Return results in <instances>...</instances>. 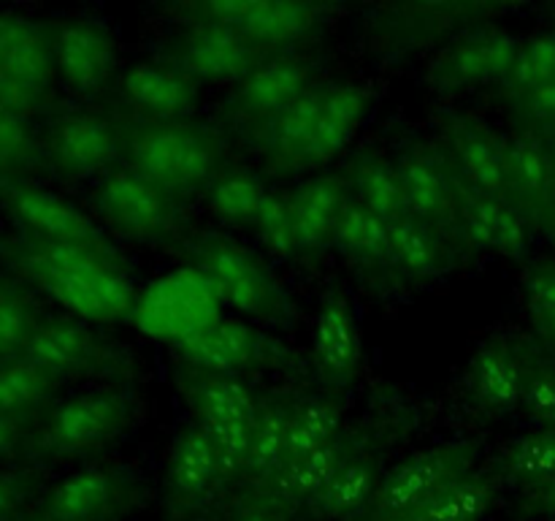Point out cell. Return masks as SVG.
Segmentation results:
<instances>
[{
	"label": "cell",
	"instance_id": "cell-1",
	"mask_svg": "<svg viewBox=\"0 0 555 521\" xmlns=\"http://www.w3.org/2000/svg\"><path fill=\"white\" fill-rule=\"evenodd\" d=\"M9 271L41 291L70 318L92 326L130 323L135 307L133 282L103 255L74 244H52L14 233L0 244Z\"/></svg>",
	"mask_w": 555,
	"mask_h": 521
},
{
	"label": "cell",
	"instance_id": "cell-2",
	"mask_svg": "<svg viewBox=\"0 0 555 521\" xmlns=\"http://www.w3.org/2000/svg\"><path fill=\"white\" fill-rule=\"evenodd\" d=\"M125 128V163L188 206L206 195L225 171L228 139L220 125L204 119H141L119 114Z\"/></svg>",
	"mask_w": 555,
	"mask_h": 521
},
{
	"label": "cell",
	"instance_id": "cell-3",
	"mask_svg": "<svg viewBox=\"0 0 555 521\" xmlns=\"http://www.w3.org/2000/svg\"><path fill=\"white\" fill-rule=\"evenodd\" d=\"M177 255L206 275L222 307H233L266 326L287 329L296 323L298 309L287 288L274 269L238 239L217 231L190 233L177 247Z\"/></svg>",
	"mask_w": 555,
	"mask_h": 521
},
{
	"label": "cell",
	"instance_id": "cell-4",
	"mask_svg": "<svg viewBox=\"0 0 555 521\" xmlns=\"http://www.w3.org/2000/svg\"><path fill=\"white\" fill-rule=\"evenodd\" d=\"M135 410L139 399L128 385H98L65 396L33 423L22 454L33 461V467L65 465L95 456L128 432Z\"/></svg>",
	"mask_w": 555,
	"mask_h": 521
},
{
	"label": "cell",
	"instance_id": "cell-5",
	"mask_svg": "<svg viewBox=\"0 0 555 521\" xmlns=\"http://www.w3.org/2000/svg\"><path fill=\"white\" fill-rule=\"evenodd\" d=\"M173 385L190 410V421L198 423L215 443L225 486L236 488L247 465L260 394L247 380L193 367H179Z\"/></svg>",
	"mask_w": 555,
	"mask_h": 521
},
{
	"label": "cell",
	"instance_id": "cell-6",
	"mask_svg": "<svg viewBox=\"0 0 555 521\" xmlns=\"http://www.w3.org/2000/svg\"><path fill=\"white\" fill-rule=\"evenodd\" d=\"M25 358L60 383L98 380L106 385H128L135 378L133 353L106 340L92 323L70 315H43Z\"/></svg>",
	"mask_w": 555,
	"mask_h": 521
},
{
	"label": "cell",
	"instance_id": "cell-7",
	"mask_svg": "<svg viewBox=\"0 0 555 521\" xmlns=\"http://www.w3.org/2000/svg\"><path fill=\"white\" fill-rule=\"evenodd\" d=\"M98 217L122 239L135 244H182L188 233V206L128 166L114 168L92 195ZM173 247V250H177Z\"/></svg>",
	"mask_w": 555,
	"mask_h": 521
},
{
	"label": "cell",
	"instance_id": "cell-8",
	"mask_svg": "<svg viewBox=\"0 0 555 521\" xmlns=\"http://www.w3.org/2000/svg\"><path fill=\"white\" fill-rule=\"evenodd\" d=\"M54 87L57 68L49 25L0 9V103L33 123L52 109Z\"/></svg>",
	"mask_w": 555,
	"mask_h": 521
},
{
	"label": "cell",
	"instance_id": "cell-9",
	"mask_svg": "<svg viewBox=\"0 0 555 521\" xmlns=\"http://www.w3.org/2000/svg\"><path fill=\"white\" fill-rule=\"evenodd\" d=\"M173 16L193 25H225L242 33L253 43L271 54L293 52V47L307 41L334 14V5L323 3H287V0H204V3L173 5Z\"/></svg>",
	"mask_w": 555,
	"mask_h": 521
},
{
	"label": "cell",
	"instance_id": "cell-10",
	"mask_svg": "<svg viewBox=\"0 0 555 521\" xmlns=\"http://www.w3.org/2000/svg\"><path fill=\"white\" fill-rule=\"evenodd\" d=\"M125 163V128L117 114L70 109L54 114L41 136V166L65 182L106 177Z\"/></svg>",
	"mask_w": 555,
	"mask_h": 521
},
{
	"label": "cell",
	"instance_id": "cell-11",
	"mask_svg": "<svg viewBox=\"0 0 555 521\" xmlns=\"http://www.w3.org/2000/svg\"><path fill=\"white\" fill-rule=\"evenodd\" d=\"M222 318V302L215 285L195 266H179L150 282L135 298L130 326L168 347L201 334Z\"/></svg>",
	"mask_w": 555,
	"mask_h": 521
},
{
	"label": "cell",
	"instance_id": "cell-12",
	"mask_svg": "<svg viewBox=\"0 0 555 521\" xmlns=\"http://www.w3.org/2000/svg\"><path fill=\"white\" fill-rule=\"evenodd\" d=\"M477 456H480V443L475 440H453L417 450L385 472L377 497L363 521H396L417 513L450 483L475 472Z\"/></svg>",
	"mask_w": 555,
	"mask_h": 521
},
{
	"label": "cell",
	"instance_id": "cell-13",
	"mask_svg": "<svg viewBox=\"0 0 555 521\" xmlns=\"http://www.w3.org/2000/svg\"><path fill=\"white\" fill-rule=\"evenodd\" d=\"M182 367L247 378L260 372H291L298 356L287 342L260 326L238 318H220L201 334L171 347Z\"/></svg>",
	"mask_w": 555,
	"mask_h": 521
},
{
	"label": "cell",
	"instance_id": "cell-14",
	"mask_svg": "<svg viewBox=\"0 0 555 521\" xmlns=\"http://www.w3.org/2000/svg\"><path fill=\"white\" fill-rule=\"evenodd\" d=\"M0 206L14 220L16 233L52 244H74V247L92 250L103 255L119 269L128 271L122 253L117 250L114 239L108 237L101 223L92 220L87 212L70 204L63 195L30 182V179H14L0 193Z\"/></svg>",
	"mask_w": 555,
	"mask_h": 521
},
{
	"label": "cell",
	"instance_id": "cell-15",
	"mask_svg": "<svg viewBox=\"0 0 555 521\" xmlns=\"http://www.w3.org/2000/svg\"><path fill=\"white\" fill-rule=\"evenodd\" d=\"M274 54L225 25L193 22L163 47V63L195 85H233L247 79Z\"/></svg>",
	"mask_w": 555,
	"mask_h": 521
},
{
	"label": "cell",
	"instance_id": "cell-16",
	"mask_svg": "<svg viewBox=\"0 0 555 521\" xmlns=\"http://www.w3.org/2000/svg\"><path fill=\"white\" fill-rule=\"evenodd\" d=\"M320 81L323 79L318 74V63L307 54H274L233 87L222 103L220 117L228 128L238 130L247 139Z\"/></svg>",
	"mask_w": 555,
	"mask_h": 521
},
{
	"label": "cell",
	"instance_id": "cell-17",
	"mask_svg": "<svg viewBox=\"0 0 555 521\" xmlns=\"http://www.w3.org/2000/svg\"><path fill=\"white\" fill-rule=\"evenodd\" d=\"M222 492H228L220 454L198 423L188 421L177 429L168 445L163 470V505L166 521H193Z\"/></svg>",
	"mask_w": 555,
	"mask_h": 521
},
{
	"label": "cell",
	"instance_id": "cell-18",
	"mask_svg": "<svg viewBox=\"0 0 555 521\" xmlns=\"http://www.w3.org/2000/svg\"><path fill=\"white\" fill-rule=\"evenodd\" d=\"M520 43L524 38L507 27H466L434 54L428 65V85L439 92H466L488 85L499 87L513 68Z\"/></svg>",
	"mask_w": 555,
	"mask_h": 521
},
{
	"label": "cell",
	"instance_id": "cell-19",
	"mask_svg": "<svg viewBox=\"0 0 555 521\" xmlns=\"http://www.w3.org/2000/svg\"><path fill=\"white\" fill-rule=\"evenodd\" d=\"M139 497V475L128 465H87L54 483L38 516L47 521H114Z\"/></svg>",
	"mask_w": 555,
	"mask_h": 521
},
{
	"label": "cell",
	"instance_id": "cell-20",
	"mask_svg": "<svg viewBox=\"0 0 555 521\" xmlns=\"http://www.w3.org/2000/svg\"><path fill=\"white\" fill-rule=\"evenodd\" d=\"M534 226L524 212L502 195L480 193L461 182L459 217H455V250L466 255L493 253L499 258L529 264Z\"/></svg>",
	"mask_w": 555,
	"mask_h": 521
},
{
	"label": "cell",
	"instance_id": "cell-21",
	"mask_svg": "<svg viewBox=\"0 0 555 521\" xmlns=\"http://www.w3.org/2000/svg\"><path fill=\"white\" fill-rule=\"evenodd\" d=\"M410 215L448 233L455 244L461 179L439 141H412L396 155Z\"/></svg>",
	"mask_w": 555,
	"mask_h": 521
},
{
	"label": "cell",
	"instance_id": "cell-22",
	"mask_svg": "<svg viewBox=\"0 0 555 521\" xmlns=\"http://www.w3.org/2000/svg\"><path fill=\"white\" fill-rule=\"evenodd\" d=\"M509 5L499 3H399L379 5L374 16V43L385 52L421 49L437 38L450 36L464 25L488 22ZM464 33V30H461ZM459 36V33H455Z\"/></svg>",
	"mask_w": 555,
	"mask_h": 521
},
{
	"label": "cell",
	"instance_id": "cell-23",
	"mask_svg": "<svg viewBox=\"0 0 555 521\" xmlns=\"http://www.w3.org/2000/svg\"><path fill=\"white\" fill-rule=\"evenodd\" d=\"M57 81L74 96L95 98L117 74V43L112 33L92 20L70 16L49 25Z\"/></svg>",
	"mask_w": 555,
	"mask_h": 521
},
{
	"label": "cell",
	"instance_id": "cell-24",
	"mask_svg": "<svg viewBox=\"0 0 555 521\" xmlns=\"http://www.w3.org/2000/svg\"><path fill=\"white\" fill-rule=\"evenodd\" d=\"M529 342L493 336L472 356L464 378V394L472 410L486 418L513 416L524 407Z\"/></svg>",
	"mask_w": 555,
	"mask_h": 521
},
{
	"label": "cell",
	"instance_id": "cell-25",
	"mask_svg": "<svg viewBox=\"0 0 555 521\" xmlns=\"http://www.w3.org/2000/svg\"><path fill=\"white\" fill-rule=\"evenodd\" d=\"M309 367L320 391L331 394L347 391L361 374L363 334L356 309L345 293L334 291L323 298V307L314 318Z\"/></svg>",
	"mask_w": 555,
	"mask_h": 521
},
{
	"label": "cell",
	"instance_id": "cell-26",
	"mask_svg": "<svg viewBox=\"0 0 555 521\" xmlns=\"http://www.w3.org/2000/svg\"><path fill=\"white\" fill-rule=\"evenodd\" d=\"M507 199L526 220L542 231L555 209V152L551 136L529 128H513L504 136Z\"/></svg>",
	"mask_w": 555,
	"mask_h": 521
},
{
	"label": "cell",
	"instance_id": "cell-27",
	"mask_svg": "<svg viewBox=\"0 0 555 521\" xmlns=\"http://www.w3.org/2000/svg\"><path fill=\"white\" fill-rule=\"evenodd\" d=\"M442 139L453 171L461 182L480 193L507 199V171H504V136L486 119L464 112H444L439 119Z\"/></svg>",
	"mask_w": 555,
	"mask_h": 521
},
{
	"label": "cell",
	"instance_id": "cell-28",
	"mask_svg": "<svg viewBox=\"0 0 555 521\" xmlns=\"http://www.w3.org/2000/svg\"><path fill=\"white\" fill-rule=\"evenodd\" d=\"M372 90L363 85H331L325 87L312 136L298 161V174L318 171L339 157L358 134L363 119L372 112Z\"/></svg>",
	"mask_w": 555,
	"mask_h": 521
},
{
	"label": "cell",
	"instance_id": "cell-29",
	"mask_svg": "<svg viewBox=\"0 0 555 521\" xmlns=\"http://www.w3.org/2000/svg\"><path fill=\"white\" fill-rule=\"evenodd\" d=\"M379 450L366 437L358 440L328 486L304 508L312 521H363L383 483Z\"/></svg>",
	"mask_w": 555,
	"mask_h": 521
},
{
	"label": "cell",
	"instance_id": "cell-30",
	"mask_svg": "<svg viewBox=\"0 0 555 521\" xmlns=\"http://www.w3.org/2000/svg\"><path fill=\"white\" fill-rule=\"evenodd\" d=\"M347 201L350 185L345 174H314L293 190L291 209L296 220L298 258H320L334 247V233Z\"/></svg>",
	"mask_w": 555,
	"mask_h": 521
},
{
	"label": "cell",
	"instance_id": "cell-31",
	"mask_svg": "<svg viewBox=\"0 0 555 521\" xmlns=\"http://www.w3.org/2000/svg\"><path fill=\"white\" fill-rule=\"evenodd\" d=\"M325 87H328V81L314 85L312 90L296 98L291 106L282 109L276 117L260 125L253 136H247V144L260 157V166L269 177H296L298 174V161H301L304 147L312 136Z\"/></svg>",
	"mask_w": 555,
	"mask_h": 521
},
{
	"label": "cell",
	"instance_id": "cell-32",
	"mask_svg": "<svg viewBox=\"0 0 555 521\" xmlns=\"http://www.w3.org/2000/svg\"><path fill=\"white\" fill-rule=\"evenodd\" d=\"M334 250L345 258V264H350L366 280L388 288L404 282L393 260L390 223L358 204L352 195L334 233Z\"/></svg>",
	"mask_w": 555,
	"mask_h": 521
},
{
	"label": "cell",
	"instance_id": "cell-33",
	"mask_svg": "<svg viewBox=\"0 0 555 521\" xmlns=\"http://www.w3.org/2000/svg\"><path fill=\"white\" fill-rule=\"evenodd\" d=\"M128 114L141 119H188L198 106V85L166 63H141L119 79Z\"/></svg>",
	"mask_w": 555,
	"mask_h": 521
},
{
	"label": "cell",
	"instance_id": "cell-34",
	"mask_svg": "<svg viewBox=\"0 0 555 521\" xmlns=\"http://www.w3.org/2000/svg\"><path fill=\"white\" fill-rule=\"evenodd\" d=\"M298 396L269 394L260 396V410L255 418L253 440H249L247 465L236 483L238 497L260 494L276 481L291 461V416Z\"/></svg>",
	"mask_w": 555,
	"mask_h": 521
},
{
	"label": "cell",
	"instance_id": "cell-35",
	"mask_svg": "<svg viewBox=\"0 0 555 521\" xmlns=\"http://www.w3.org/2000/svg\"><path fill=\"white\" fill-rule=\"evenodd\" d=\"M361 437L363 434L347 429V432H341L339 437L331 440L323 448H314L309 450V454L296 456V459L287 461L285 470L276 475V481L260 494H266V497H271L274 503H280L291 516L304 513V508H307L312 499H318L320 492L328 486L331 478L336 475L341 461L350 456V450L356 448Z\"/></svg>",
	"mask_w": 555,
	"mask_h": 521
},
{
	"label": "cell",
	"instance_id": "cell-36",
	"mask_svg": "<svg viewBox=\"0 0 555 521\" xmlns=\"http://www.w3.org/2000/svg\"><path fill=\"white\" fill-rule=\"evenodd\" d=\"M393 260L404 282H431L453 269L455 244L448 233L415 215L390 223Z\"/></svg>",
	"mask_w": 555,
	"mask_h": 521
},
{
	"label": "cell",
	"instance_id": "cell-37",
	"mask_svg": "<svg viewBox=\"0 0 555 521\" xmlns=\"http://www.w3.org/2000/svg\"><path fill=\"white\" fill-rule=\"evenodd\" d=\"M345 177L347 185H350L352 199L366 206L369 212L383 217V220L396 223L410 215L399 168H396V161H390V157L379 155L374 150L358 152L347 163Z\"/></svg>",
	"mask_w": 555,
	"mask_h": 521
},
{
	"label": "cell",
	"instance_id": "cell-38",
	"mask_svg": "<svg viewBox=\"0 0 555 521\" xmlns=\"http://www.w3.org/2000/svg\"><path fill=\"white\" fill-rule=\"evenodd\" d=\"M60 389L63 383L43 372L30 358L22 356L16 361L0 364V416L36 423L57 402L54 396Z\"/></svg>",
	"mask_w": 555,
	"mask_h": 521
},
{
	"label": "cell",
	"instance_id": "cell-39",
	"mask_svg": "<svg viewBox=\"0 0 555 521\" xmlns=\"http://www.w3.org/2000/svg\"><path fill=\"white\" fill-rule=\"evenodd\" d=\"M41 320L36 291L14 271L0 275V364L25 356Z\"/></svg>",
	"mask_w": 555,
	"mask_h": 521
},
{
	"label": "cell",
	"instance_id": "cell-40",
	"mask_svg": "<svg viewBox=\"0 0 555 521\" xmlns=\"http://www.w3.org/2000/svg\"><path fill=\"white\" fill-rule=\"evenodd\" d=\"M347 399L331 391L298 396L291 416V459L323 448L331 440L347 432Z\"/></svg>",
	"mask_w": 555,
	"mask_h": 521
},
{
	"label": "cell",
	"instance_id": "cell-41",
	"mask_svg": "<svg viewBox=\"0 0 555 521\" xmlns=\"http://www.w3.org/2000/svg\"><path fill=\"white\" fill-rule=\"evenodd\" d=\"M499 488L502 478L496 470H475L450 483L417 513L426 516L428 521H482L496 505Z\"/></svg>",
	"mask_w": 555,
	"mask_h": 521
},
{
	"label": "cell",
	"instance_id": "cell-42",
	"mask_svg": "<svg viewBox=\"0 0 555 521\" xmlns=\"http://www.w3.org/2000/svg\"><path fill=\"white\" fill-rule=\"evenodd\" d=\"M269 188L263 179L247 168H225L206 190V206L222 223L236 228H253L260 206H263Z\"/></svg>",
	"mask_w": 555,
	"mask_h": 521
},
{
	"label": "cell",
	"instance_id": "cell-43",
	"mask_svg": "<svg viewBox=\"0 0 555 521\" xmlns=\"http://www.w3.org/2000/svg\"><path fill=\"white\" fill-rule=\"evenodd\" d=\"M496 472L520 488L555 478V429H531L515 437L499 456Z\"/></svg>",
	"mask_w": 555,
	"mask_h": 521
},
{
	"label": "cell",
	"instance_id": "cell-44",
	"mask_svg": "<svg viewBox=\"0 0 555 521\" xmlns=\"http://www.w3.org/2000/svg\"><path fill=\"white\" fill-rule=\"evenodd\" d=\"M555 81V27L553 30L534 33V36L524 38L520 52L515 58L513 68L504 76L499 85V96L507 103L520 101L529 92L540 90V87L553 85Z\"/></svg>",
	"mask_w": 555,
	"mask_h": 521
},
{
	"label": "cell",
	"instance_id": "cell-45",
	"mask_svg": "<svg viewBox=\"0 0 555 521\" xmlns=\"http://www.w3.org/2000/svg\"><path fill=\"white\" fill-rule=\"evenodd\" d=\"M524 302L534 329V345L555 361V255H542L526 264Z\"/></svg>",
	"mask_w": 555,
	"mask_h": 521
},
{
	"label": "cell",
	"instance_id": "cell-46",
	"mask_svg": "<svg viewBox=\"0 0 555 521\" xmlns=\"http://www.w3.org/2000/svg\"><path fill=\"white\" fill-rule=\"evenodd\" d=\"M41 166V136L30 119L20 117L0 103V168L11 179H25Z\"/></svg>",
	"mask_w": 555,
	"mask_h": 521
},
{
	"label": "cell",
	"instance_id": "cell-47",
	"mask_svg": "<svg viewBox=\"0 0 555 521\" xmlns=\"http://www.w3.org/2000/svg\"><path fill=\"white\" fill-rule=\"evenodd\" d=\"M255 233L260 244L269 250L274 258L293 260L298 258V239H296V220L291 209V193L269 190L258 217H255Z\"/></svg>",
	"mask_w": 555,
	"mask_h": 521
},
{
	"label": "cell",
	"instance_id": "cell-48",
	"mask_svg": "<svg viewBox=\"0 0 555 521\" xmlns=\"http://www.w3.org/2000/svg\"><path fill=\"white\" fill-rule=\"evenodd\" d=\"M520 410L534 421L537 429H555V361L529 342V367H526L524 407Z\"/></svg>",
	"mask_w": 555,
	"mask_h": 521
},
{
	"label": "cell",
	"instance_id": "cell-49",
	"mask_svg": "<svg viewBox=\"0 0 555 521\" xmlns=\"http://www.w3.org/2000/svg\"><path fill=\"white\" fill-rule=\"evenodd\" d=\"M509 109H513L515 128L537 130L551 139L555 136V81L509 103Z\"/></svg>",
	"mask_w": 555,
	"mask_h": 521
},
{
	"label": "cell",
	"instance_id": "cell-50",
	"mask_svg": "<svg viewBox=\"0 0 555 521\" xmlns=\"http://www.w3.org/2000/svg\"><path fill=\"white\" fill-rule=\"evenodd\" d=\"M38 467H5L0 470V521L20 519V510L33 497Z\"/></svg>",
	"mask_w": 555,
	"mask_h": 521
},
{
	"label": "cell",
	"instance_id": "cell-51",
	"mask_svg": "<svg viewBox=\"0 0 555 521\" xmlns=\"http://www.w3.org/2000/svg\"><path fill=\"white\" fill-rule=\"evenodd\" d=\"M228 521H293V516L266 494H244Z\"/></svg>",
	"mask_w": 555,
	"mask_h": 521
},
{
	"label": "cell",
	"instance_id": "cell-52",
	"mask_svg": "<svg viewBox=\"0 0 555 521\" xmlns=\"http://www.w3.org/2000/svg\"><path fill=\"white\" fill-rule=\"evenodd\" d=\"M33 432V421H20V418L0 416V470H5V461L14 459L25 450L27 437Z\"/></svg>",
	"mask_w": 555,
	"mask_h": 521
},
{
	"label": "cell",
	"instance_id": "cell-53",
	"mask_svg": "<svg viewBox=\"0 0 555 521\" xmlns=\"http://www.w3.org/2000/svg\"><path fill=\"white\" fill-rule=\"evenodd\" d=\"M520 510L542 519H555V478L520 488Z\"/></svg>",
	"mask_w": 555,
	"mask_h": 521
},
{
	"label": "cell",
	"instance_id": "cell-54",
	"mask_svg": "<svg viewBox=\"0 0 555 521\" xmlns=\"http://www.w3.org/2000/svg\"><path fill=\"white\" fill-rule=\"evenodd\" d=\"M540 233H545V239H547V242H551V247H553V253H555V209L551 212V217H547L545 226H542Z\"/></svg>",
	"mask_w": 555,
	"mask_h": 521
},
{
	"label": "cell",
	"instance_id": "cell-55",
	"mask_svg": "<svg viewBox=\"0 0 555 521\" xmlns=\"http://www.w3.org/2000/svg\"><path fill=\"white\" fill-rule=\"evenodd\" d=\"M396 521H428V519L421 513H410V516H404V519H396Z\"/></svg>",
	"mask_w": 555,
	"mask_h": 521
},
{
	"label": "cell",
	"instance_id": "cell-56",
	"mask_svg": "<svg viewBox=\"0 0 555 521\" xmlns=\"http://www.w3.org/2000/svg\"><path fill=\"white\" fill-rule=\"evenodd\" d=\"M9 182H14V179H11L5 171H0V193H3V188H5V185H9Z\"/></svg>",
	"mask_w": 555,
	"mask_h": 521
},
{
	"label": "cell",
	"instance_id": "cell-57",
	"mask_svg": "<svg viewBox=\"0 0 555 521\" xmlns=\"http://www.w3.org/2000/svg\"><path fill=\"white\" fill-rule=\"evenodd\" d=\"M30 521H47V519H41V516H36V519H30Z\"/></svg>",
	"mask_w": 555,
	"mask_h": 521
},
{
	"label": "cell",
	"instance_id": "cell-58",
	"mask_svg": "<svg viewBox=\"0 0 555 521\" xmlns=\"http://www.w3.org/2000/svg\"><path fill=\"white\" fill-rule=\"evenodd\" d=\"M14 521H30V519H22V516H20V519H14Z\"/></svg>",
	"mask_w": 555,
	"mask_h": 521
},
{
	"label": "cell",
	"instance_id": "cell-59",
	"mask_svg": "<svg viewBox=\"0 0 555 521\" xmlns=\"http://www.w3.org/2000/svg\"><path fill=\"white\" fill-rule=\"evenodd\" d=\"M551 141H553V152H555V136H553V139H551Z\"/></svg>",
	"mask_w": 555,
	"mask_h": 521
},
{
	"label": "cell",
	"instance_id": "cell-60",
	"mask_svg": "<svg viewBox=\"0 0 555 521\" xmlns=\"http://www.w3.org/2000/svg\"><path fill=\"white\" fill-rule=\"evenodd\" d=\"M553 16H555V9H553Z\"/></svg>",
	"mask_w": 555,
	"mask_h": 521
},
{
	"label": "cell",
	"instance_id": "cell-61",
	"mask_svg": "<svg viewBox=\"0 0 555 521\" xmlns=\"http://www.w3.org/2000/svg\"><path fill=\"white\" fill-rule=\"evenodd\" d=\"M0 171H3V168H0Z\"/></svg>",
	"mask_w": 555,
	"mask_h": 521
}]
</instances>
